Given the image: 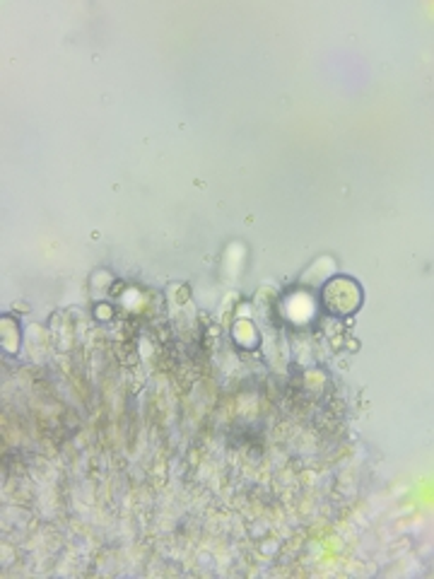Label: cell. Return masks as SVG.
Here are the masks:
<instances>
[{
	"label": "cell",
	"mask_w": 434,
	"mask_h": 579,
	"mask_svg": "<svg viewBox=\"0 0 434 579\" xmlns=\"http://www.w3.org/2000/svg\"><path fill=\"white\" fill-rule=\"evenodd\" d=\"M326 307L336 314H347V311H353L360 304V290L353 280L347 278H338L328 283L324 293Z\"/></svg>",
	"instance_id": "cell-1"
}]
</instances>
